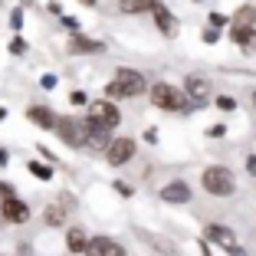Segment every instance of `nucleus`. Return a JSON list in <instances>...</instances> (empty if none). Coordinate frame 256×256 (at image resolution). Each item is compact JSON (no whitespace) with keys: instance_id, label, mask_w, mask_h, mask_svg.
I'll return each mask as SVG.
<instances>
[{"instance_id":"17","label":"nucleus","mask_w":256,"mask_h":256,"mask_svg":"<svg viewBox=\"0 0 256 256\" xmlns=\"http://www.w3.org/2000/svg\"><path fill=\"white\" fill-rule=\"evenodd\" d=\"M43 220L50 226H62V224H66V210H62L60 204H50V207L43 210Z\"/></svg>"},{"instance_id":"15","label":"nucleus","mask_w":256,"mask_h":256,"mask_svg":"<svg viewBox=\"0 0 256 256\" xmlns=\"http://www.w3.org/2000/svg\"><path fill=\"white\" fill-rule=\"evenodd\" d=\"M69 50H72V53H98V50H102V43L86 40V36H79V33H76V36L69 40Z\"/></svg>"},{"instance_id":"3","label":"nucleus","mask_w":256,"mask_h":256,"mask_svg":"<svg viewBox=\"0 0 256 256\" xmlns=\"http://www.w3.org/2000/svg\"><path fill=\"white\" fill-rule=\"evenodd\" d=\"M56 135H60L69 148H82L86 144V125L69 118V115H62V118H56Z\"/></svg>"},{"instance_id":"16","label":"nucleus","mask_w":256,"mask_h":256,"mask_svg":"<svg viewBox=\"0 0 256 256\" xmlns=\"http://www.w3.org/2000/svg\"><path fill=\"white\" fill-rule=\"evenodd\" d=\"M118 7L125 14H144V10H154L158 0H118Z\"/></svg>"},{"instance_id":"14","label":"nucleus","mask_w":256,"mask_h":256,"mask_svg":"<svg viewBox=\"0 0 256 256\" xmlns=\"http://www.w3.org/2000/svg\"><path fill=\"white\" fill-rule=\"evenodd\" d=\"M86 246H89V236H86L79 226H72L66 234V250L69 253H86Z\"/></svg>"},{"instance_id":"6","label":"nucleus","mask_w":256,"mask_h":256,"mask_svg":"<svg viewBox=\"0 0 256 256\" xmlns=\"http://www.w3.org/2000/svg\"><path fill=\"white\" fill-rule=\"evenodd\" d=\"M115 82L122 86V96H144V92H148V82H144V76H142V72H135V69H118Z\"/></svg>"},{"instance_id":"28","label":"nucleus","mask_w":256,"mask_h":256,"mask_svg":"<svg viewBox=\"0 0 256 256\" xmlns=\"http://www.w3.org/2000/svg\"><path fill=\"white\" fill-rule=\"evenodd\" d=\"M115 190H118V194H122V197H132V188H128V184H122V181H118V184H115Z\"/></svg>"},{"instance_id":"7","label":"nucleus","mask_w":256,"mask_h":256,"mask_svg":"<svg viewBox=\"0 0 256 256\" xmlns=\"http://www.w3.org/2000/svg\"><path fill=\"white\" fill-rule=\"evenodd\" d=\"M184 92L190 96V102H194V106H204V102L210 98V79H204V76H188Z\"/></svg>"},{"instance_id":"13","label":"nucleus","mask_w":256,"mask_h":256,"mask_svg":"<svg viewBox=\"0 0 256 256\" xmlns=\"http://www.w3.org/2000/svg\"><path fill=\"white\" fill-rule=\"evenodd\" d=\"M151 14H154V23L161 26V33H164V36H174V33H178V20L171 16V10H164V7L158 4Z\"/></svg>"},{"instance_id":"4","label":"nucleus","mask_w":256,"mask_h":256,"mask_svg":"<svg viewBox=\"0 0 256 256\" xmlns=\"http://www.w3.org/2000/svg\"><path fill=\"white\" fill-rule=\"evenodd\" d=\"M207 240H210V243H217V246H224L230 256H246V250H243V246H236L234 230H226V226H220V224H210V226H207Z\"/></svg>"},{"instance_id":"34","label":"nucleus","mask_w":256,"mask_h":256,"mask_svg":"<svg viewBox=\"0 0 256 256\" xmlns=\"http://www.w3.org/2000/svg\"><path fill=\"white\" fill-rule=\"evenodd\" d=\"M86 4H96V0H86Z\"/></svg>"},{"instance_id":"9","label":"nucleus","mask_w":256,"mask_h":256,"mask_svg":"<svg viewBox=\"0 0 256 256\" xmlns=\"http://www.w3.org/2000/svg\"><path fill=\"white\" fill-rule=\"evenodd\" d=\"M86 135L92 138V144H96V148H108V144H112L108 128L102 125V118H96V115H89V118H86Z\"/></svg>"},{"instance_id":"24","label":"nucleus","mask_w":256,"mask_h":256,"mask_svg":"<svg viewBox=\"0 0 256 256\" xmlns=\"http://www.w3.org/2000/svg\"><path fill=\"white\" fill-rule=\"evenodd\" d=\"M23 50H26V43H23V40H20V36H16V40H14V43H10V53H14V56H20V53H23Z\"/></svg>"},{"instance_id":"18","label":"nucleus","mask_w":256,"mask_h":256,"mask_svg":"<svg viewBox=\"0 0 256 256\" xmlns=\"http://www.w3.org/2000/svg\"><path fill=\"white\" fill-rule=\"evenodd\" d=\"M256 23V7H240L234 16V26H253Z\"/></svg>"},{"instance_id":"21","label":"nucleus","mask_w":256,"mask_h":256,"mask_svg":"<svg viewBox=\"0 0 256 256\" xmlns=\"http://www.w3.org/2000/svg\"><path fill=\"white\" fill-rule=\"evenodd\" d=\"M30 171L36 174L40 181H50V178H53V168H46V164H40V161H33V164H30Z\"/></svg>"},{"instance_id":"11","label":"nucleus","mask_w":256,"mask_h":256,"mask_svg":"<svg viewBox=\"0 0 256 256\" xmlns=\"http://www.w3.org/2000/svg\"><path fill=\"white\" fill-rule=\"evenodd\" d=\"M161 200H168V204H188L190 200V188L184 181H171L164 190H161Z\"/></svg>"},{"instance_id":"1","label":"nucleus","mask_w":256,"mask_h":256,"mask_svg":"<svg viewBox=\"0 0 256 256\" xmlns=\"http://www.w3.org/2000/svg\"><path fill=\"white\" fill-rule=\"evenodd\" d=\"M200 184H204V190H207V194H214V197H230L236 190L234 171H226V168H220V164L207 168V171L200 174Z\"/></svg>"},{"instance_id":"20","label":"nucleus","mask_w":256,"mask_h":256,"mask_svg":"<svg viewBox=\"0 0 256 256\" xmlns=\"http://www.w3.org/2000/svg\"><path fill=\"white\" fill-rule=\"evenodd\" d=\"M106 243H108V240H102V236L89 240V246H86V256H102V253H106Z\"/></svg>"},{"instance_id":"10","label":"nucleus","mask_w":256,"mask_h":256,"mask_svg":"<svg viewBox=\"0 0 256 256\" xmlns=\"http://www.w3.org/2000/svg\"><path fill=\"white\" fill-rule=\"evenodd\" d=\"M92 115H96V118H102V125H106L108 132H112V128H115V125L122 122L118 108H115L112 102H92Z\"/></svg>"},{"instance_id":"5","label":"nucleus","mask_w":256,"mask_h":256,"mask_svg":"<svg viewBox=\"0 0 256 256\" xmlns=\"http://www.w3.org/2000/svg\"><path fill=\"white\" fill-rule=\"evenodd\" d=\"M106 158H108V164H115V168L128 164V161L135 158V142H132V138H112V144L106 148Z\"/></svg>"},{"instance_id":"27","label":"nucleus","mask_w":256,"mask_h":256,"mask_svg":"<svg viewBox=\"0 0 256 256\" xmlns=\"http://www.w3.org/2000/svg\"><path fill=\"white\" fill-rule=\"evenodd\" d=\"M69 102H72V106H82V102H86V92H72V96H69Z\"/></svg>"},{"instance_id":"33","label":"nucleus","mask_w":256,"mask_h":256,"mask_svg":"<svg viewBox=\"0 0 256 256\" xmlns=\"http://www.w3.org/2000/svg\"><path fill=\"white\" fill-rule=\"evenodd\" d=\"M0 118H7V108H0Z\"/></svg>"},{"instance_id":"25","label":"nucleus","mask_w":256,"mask_h":256,"mask_svg":"<svg viewBox=\"0 0 256 256\" xmlns=\"http://www.w3.org/2000/svg\"><path fill=\"white\" fill-rule=\"evenodd\" d=\"M14 197V184H0V200H10Z\"/></svg>"},{"instance_id":"32","label":"nucleus","mask_w":256,"mask_h":256,"mask_svg":"<svg viewBox=\"0 0 256 256\" xmlns=\"http://www.w3.org/2000/svg\"><path fill=\"white\" fill-rule=\"evenodd\" d=\"M204 256H210V246H207V243H204Z\"/></svg>"},{"instance_id":"12","label":"nucleus","mask_w":256,"mask_h":256,"mask_svg":"<svg viewBox=\"0 0 256 256\" xmlns=\"http://www.w3.org/2000/svg\"><path fill=\"white\" fill-rule=\"evenodd\" d=\"M26 118H30L33 125L46 128V132H50V128H56V115L50 112V108H46V106H33L30 112H26Z\"/></svg>"},{"instance_id":"22","label":"nucleus","mask_w":256,"mask_h":256,"mask_svg":"<svg viewBox=\"0 0 256 256\" xmlns=\"http://www.w3.org/2000/svg\"><path fill=\"white\" fill-rule=\"evenodd\" d=\"M102 256H125V250H122V243H112V240H108V243H106V253H102Z\"/></svg>"},{"instance_id":"2","label":"nucleus","mask_w":256,"mask_h":256,"mask_svg":"<svg viewBox=\"0 0 256 256\" xmlns=\"http://www.w3.org/2000/svg\"><path fill=\"white\" fill-rule=\"evenodd\" d=\"M151 102H154L158 108H164V112H190V102L184 98V92L178 89V86H171V82L151 86Z\"/></svg>"},{"instance_id":"23","label":"nucleus","mask_w":256,"mask_h":256,"mask_svg":"<svg viewBox=\"0 0 256 256\" xmlns=\"http://www.w3.org/2000/svg\"><path fill=\"white\" fill-rule=\"evenodd\" d=\"M217 106L224 108V112H234V108H236V102H234L230 96H220V98H217Z\"/></svg>"},{"instance_id":"8","label":"nucleus","mask_w":256,"mask_h":256,"mask_svg":"<svg viewBox=\"0 0 256 256\" xmlns=\"http://www.w3.org/2000/svg\"><path fill=\"white\" fill-rule=\"evenodd\" d=\"M0 217L10 220V224H23V220L30 217V210H26V204H23L20 197H10V200L0 204Z\"/></svg>"},{"instance_id":"29","label":"nucleus","mask_w":256,"mask_h":256,"mask_svg":"<svg viewBox=\"0 0 256 256\" xmlns=\"http://www.w3.org/2000/svg\"><path fill=\"white\" fill-rule=\"evenodd\" d=\"M246 171L256 178V154H250V158H246Z\"/></svg>"},{"instance_id":"19","label":"nucleus","mask_w":256,"mask_h":256,"mask_svg":"<svg viewBox=\"0 0 256 256\" xmlns=\"http://www.w3.org/2000/svg\"><path fill=\"white\" fill-rule=\"evenodd\" d=\"M253 26H234V30H230V36H234V43H240V46H250L253 43Z\"/></svg>"},{"instance_id":"26","label":"nucleus","mask_w":256,"mask_h":256,"mask_svg":"<svg viewBox=\"0 0 256 256\" xmlns=\"http://www.w3.org/2000/svg\"><path fill=\"white\" fill-rule=\"evenodd\" d=\"M106 92H108V98H118V96H122V86H118V82H108Z\"/></svg>"},{"instance_id":"30","label":"nucleus","mask_w":256,"mask_h":256,"mask_svg":"<svg viewBox=\"0 0 256 256\" xmlns=\"http://www.w3.org/2000/svg\"><path fill=\"white\" fill-rule=\"evenodd\" d=\"M40 86H43V89H53L56 79H53V76H43V82H40Z\"/></svg>"},{"instance_id":"31","label":"nucleus","mask_w":256,"mask_h":256,"mask_svg":"<svg viewBox=\"0 0 256 256\" xmlns=\"http://www.w3.org/2000/svg\"><path fill=\"white\" fill-rule=\"evenodd\" d=\"M217 36H220L217 30H207V33H204V40H207V43H217Z\"/></svg>"}]
</instances>
